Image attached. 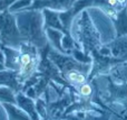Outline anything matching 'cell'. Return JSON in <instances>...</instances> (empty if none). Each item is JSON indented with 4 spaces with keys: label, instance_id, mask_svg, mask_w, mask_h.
I'll list each match as a JSON object with an SVG mask.
<instances>
[{
    "label": "cell",
    "instance_id": "6da1fadb",
    "mask_svg": "<svg viewBox=\"0 0 127 120\" xmlns=\"http://www.w3.org/2000/svg\"><path fill=\"white\" fill-rule=\"evenodd\" d=\"M15 16L22 42L30 43L38 49L49 45L44 28V15L41 10L25 9L16 12Z\"/></svg>",
    "mask_w": 127,
    "mask_h": 120
},
{
    "label": "cell",
    "instance_id": "7a4b0ae2",
    "mask_svg": "<svg viewBox=\"0 0 127 120\" xmlns=\"http://www.w3.org/2000/svg\"><path fill=\"white\" fill-rule=\"evenodd\" d=\"M70 34L79 48L89 55L94 49H98L103 45L100 33L87 9L79 12L74 18L70 26Z\"/></svg>",
    "mask_w": 127,
    "mask_h": 120
},
{
    "label": "cell",
    "instance_id": "3957f363",
    "mask_svg": "<svg viewBox=\"0 0 127 120\" xmlns=\"http://www.w3.org/2000/svg\"><path fill=\"white\" fill-rule=\"evenodd\" d=\"M20 58H19V70H18V80L24 83L28 78L37 72L38 65L40 62L39 49L30 43L21 42L19 46Z\"/></svg>",
    "mask_w": 127,
    "mask_h": 120
},
{
    "label": "cell",
    "instance_id": "277c9868",
    "mask_svg": "<svg viewBox=\"0 0 127 120\" xmlns=\"http://www.w3.org/2000/svg\"><path fill=\"white\" fill-rule=\"evenodd\" d=\"M0 35L1 44L6 46L19 47L22 42L16 21V16L8 9L0 12Z\"/></svg>",
    "mask_w": 127,
    "mask_h": 120
},
{
    "label": "cell",
    "instance_id": "5b68a950",
    "mask_svg": "<svg viewBox=\"0 0 127 120\" xmlns=\"http://www.w3.org/2000/svg\"><path fill=\"white\" fill-rule=\"evenodd\" d=\"M90 56L93 58L92 70L88 75V81H92L93 79L97 78L98 75H105L109 72L114 71L115 67L123 65L125 63L121 60L113 57V56H105L101 55L98 52V49H94L90 53Z\"/></svg>",
    "mask_w": 127,
    "mask_h": 120
},
{
    "label": "cell",
    "instance_id": "8992f818",
    "mask_svg": "<svg viewBox=\"0 0 127 120\" xmlns=\"http://www.w3.org/2000/svg\"><path fill=\"white\" fill-rule=\"evenodd\" d=\"M108 98L104 103L108 105H119L127 107V82L123 84H116L112 81V79L108 78Z\"/></svg>",
    "mask_w": 127,
    "mask_h": 120
},
{
    "label": "cell",
    "instance_id": "52a82bcc",
    "mask_svg": "<svg viewBox=\"0 0 127 120\" xmlns=\"http://www.w3.org/2000/svg\"><path fill=\"white\" fill-rule=\"evenodd\" d=\"M76 0H33L32 4L29 9H51L55 11H67L72 7Z\"/></svg>",
    "mask_w": 127,
    "mask_h": 120
},
{
    "label": "cell",
    "instance_id": "ba28073f",
    "mask_svg": "<svg viewBox=\"0 0 127 120\" xmlns=\"http://www.w3.org/2000/svg\"><path fill=\"white\" fill-rule=\"evenodd\" d=\"M71 103V97H70L69 90L68 92H65L63 97H60L56 101H49L47 102V112H48V119H57L62 118V116L65 112L66 108Z\"/></svg>",
    "mask_w": 127,
    "mask_h": 120
},
{
    "label": "cell",
    "instance_id": "9c48e42d",
    "mask_svg": "<svg viewBox=\"0 0 127 120\" xmlns=\"http://www.w3.org/2000/svg\"><path fill=\"white\" fill-rule=\"evenodd\" d=\"M106 44L109 47L113 57L127 63V36L115 37L114 39L107 42Z\"/></svg>",
    "mask_w": 127,
    "mask_h": 120
},
{
    "label": "cell",
    "instance_id": "30bf717a",
    "mask_svg": "<svg viewBox=\"0 0 127 120\" xmlns=\"http://www.w3.org/2000/svg\"><path fill=\"white\" fill-rule=\"evenodd\" d=\"M0 49L4 54V67L7 70L18 71L19 70L20 49L19 47H10L6 45H0Z\"/></svg>",
    "mask_w": 127,
    "mask_h": 120
},
{
    "label": "cell",
    "instance_id": "8fae6325",
    "mask_svg": "<svg viewBox=\"0 0 127 120\" xmlns=\"http://www.w3.org/2000/svg\"><path fill=\"white\" fill-rule=\"evenodd\" d=\"M115 115V111L109 108L107 109H103L99 112V116L92 114L90 111H77L71 115L66 116L64 119H69V120H109V118Z\"/></svg>",
    "mask_w": 127,
    "mask_h": 120
},
{
    "label": "cell",
    "instance_id": "7c38bea8",
    "mask_svg": "<svg viewBox=\"0 0 127 120\" xmlns=\"http://www.w3.org/2000/svg\"><path fill=\"white\" fill-rule=\"evenodd\" d=\"M16 101H17V106H19L22 110H25L31 120H41L37 110H36L33 99L27 97L24 92H18V93H16Z\"/></svg>",
    "mask_w": 127,
    "mask_h": 120
},
{
    "label": "cell",
    "instance_id": "4fadbf2b",
    "mask_svg": "<svg viewBox=\"0 0 127 120\" xmlns=\"http://www.w3.org/2000/svg\"><path fill=\"white\" fill-rule=\"evenodd\" d=\"M42 15H44V28H54L63 31L64 34L70 33L65 29L63 26V22L59 17V11H55L51 9H42Z\"/></svg>",
    "mask_w": 127,
    "mask_h": 120
},
{
    "label": "cell",
    "instance_id": "5bb4252c",
    "mask_svg": "<svg viewBox=\"0 0 127 120\" xmlns=\"http://www.w3.org/2000/svg\"><path fill=\"white\" fill-rule=\"evenodd\" d=\"M6 85L9 87L16 92H21L22 84L18 80V71H12V70H2L0 71V87Z\"/></svg>",
    "mask_w": 127,
    "mask_h": 120
},
{
    "label": "cell",
    "instance_id": "9a60e30c",
    "mask_svg": "<svg viewBox=\"0 0 127 120\" xmlns=\"http://www.w3.org/2000/svg\"><path fill=\"white\" fill-rule=\"evenodd\" d=\"M115 29V37L127 36V9L123 8L117 12L116 17L112 19Z\"/></svg>",
    "mask_w": 127,
    "mask_h": 120
},
{
    "label": "cell",
    "instance_id": "2e32d148",
    "mask_svg": "<svg viewBox=\"0 0 127 120\" xmlns=\"http://www.w3.org/2000/svg\"><path fill=\"white\" fill-rule=\"evenodd\" d=\"M45 31H46L48 44L50 45L51 48L56 49L59 53L67 54L65 49L63 48V45H62V39L64 36L63 31L58 30V29H54V28H47V29H45Z\"/></svg>",
    "mask_w": 127,
    "mask_h": 120
},
{
    "label": "cell",
    "instance_id": "e0dca14e",
    "mask_svg": "<svg viewBox=\"0 0 127 120\" xmlns=\"http://www.w3.org/2000/svg\"><path fill=\"white\" fill-rule=\"evenodd\" d=\"M1 107L4 109L8 120H31L30 117L22 110L19 106L13 103H1Z\"/></svg>",
    "mask_w": 127,
    "mask_h": 120
},
{
    "label": "cell",
    "instance_id": "ac0fdd59",
    "mask_svg": "<svg viewBox=\"0 0 127 120\" xmlns=\"http://www.w3.org/2000/svg\"><path fill=\"white\" fill-rule=\"evenodd\" d=\"M0 103H13L17 105L16 101V92L11 88L1 85L0 87Z\"/></svg>",
    "mask_w": 127,
    "mask_h": 120
},
{
    "label": "cell",
    "instance_id": "d6986e66",
    "mask_svg": "<svg viewBox=\"0 0 127 120\" xmlns=\"http://www.w3.org/2000/svg\"><path fill=\"white\" fill-rule=\"evenodd\" d=\"M70 55H71L76 61H78V62H80V63H84V64H92L93 63L92 56H90L89 54H86L83 49L78 48V47L72 49Z\"/></svg>",
    "mask_w": 127,
    "mask_h": 120
},
{
    "label": "cell",
    "instance_id": "ffe728a7",
    "mask_svg": "<svg viewBox=\"0 0 127 120\" xmlns=\"http://www.w3.org/2000/svg\"><path fill=\"white\" fill-rule=\"evenodd\" d=\"M62 45H63V48L65 49L66 53H67L68 55H70V53H71V51L74 48L78 47V45H77V43L75 42L74 37L71 36V34H70V33L64 34L63 39H62ZM78 48H79V47H78Z\"/></svg>",
    "mask_w": 127,
    "mask_h": 120
},
{
    "label": "cell",
    "instance_id": "44dd1931",
    "mask_svg": "<svg viewBox=\"0 0 127 120\" xmlns=\"http://www.w3.org/2000/svg\"><path fill=\"white\" fill-rule=\"evenodd\" d=\"M33 0H16L10 7H9L8 10L12 13L19 12L21 10H25V9H29L32 4Z\"/></svg>",
    "mask_w": 127,
    "mask_h": 120
},
{
    "label": "cell",
    "instance_id": "7402d4cb",
    "mask_svg": "<svg viewBox=\"0 0 127 120\" xmlns=\"http://www.w3.org/2000/svg\"><path fill=\"white\" fill-rule=\"evenodd\" d=\"M35 106H36V110H37L40 119L41 120L48 119V112H47V102H46V100L42 99L41 97H39V98H37L35 100Z\"/></svg>",
    "mask_w": 127,
    "mask_h": 120
},
{
    "label": "cell",
    "instance_id": "603a6c76",
    "mask_svg": "<svg viewBox=\"0 0 127 120\" xmlns=\"http://www.w3.org/2000/svg\"><path fill=\"white\" fill-rule=\"evenodd\" d=\"M16 0H0V12L9 9V7L15 2Z\"/></svg>",
    "mask_w": 127,
    "mask_h": 120
},
{
    "label": "cell",
    "instance_id": "cb8c5ba5",
    "mask_svg": "<svg viewBox=\"0 0 127 120\" xmlns=\"http://www.w3.org/2000/svg\"><path fill=\"white\" fill-rule=\"evenodd\" d=\"M117 1H118V6H119V8L121 9H123V8H125L126 7L127 0H117Z\"/></svg>",
    "mask_w": 127,
    "mask_h": 120
},
{
    "label": "cell",
    "instance_id": "d4e9b609",
    "mask_svg": "<svg viewBox=\"0 0 127 120\" xmlns=\"http://www.w3.org/2000/svg\"><path fill=\"white\" fill-rule=\"evenodd\" d=\"M0 63L1 64H3L4 63V54H3V52L0 49Z\"/></svg>",
    "mask_w": 127,
    "mask_h": 120
},
{
    "label": "cell",
    "instance_id": "484cf974",
    "mask_svg": "<svg viewBox=\"0 0 127 120\" xmlns=\"http://www.w3.org/2000/svg\"><path fill=\"white\" fill-rule=\"evenodd\" d=\"M2 70H6V67H4V64L0 63V71H2Z\"/></svg>",
    "mask_w": 127,
    "mask_h": 120
},
{
    "label": "cell",
    "instance_id": "4316f807",
    "mask_svg": "<svg viewBox=\"0 0 127 120\" xmlns=\"http://www.w3.org/2000/svg\"><path fill=\"white\" fill-rule=\"evenodd\" d=\"M51 120H63L62 118H57V119H51Z\"/></svg>",
    "mask_w": 127,
    "mask_h": 120
},
{
    "label": "cell",
    "instance_id": "83f0119b",
    "mask_svg": "<svg viewBox=\"0 0 127 120\" xmlns=\"http://www.w3.org/2000/svg\"><path fill=\"white\" fill-rule=\"evenodd\" d=\"M0 42H1V35H0Z\"/></svg>",
    "mask_w": 127,
    "mask_h": 120
},
{
    "label": "cell",
    "instance_id": "f1b7e54d",
    "mask_svg": "<svg viewBox=\"0 0 127 120\" xmlns=\"http://www.w3.org/2000/svg\"><path fill=\"white\" fill-rule=\"evenodd\" d=\"M63 120H69V119H63Z\"/></svg>",
    "mask_w": 127,
    "mask_h": 120
},
{
    "label": "cell",
    "instance_id": "f546056e",
    "mask_svg": "<svg viewBox=\"0 0 127 120\" xmlns=\"http://www.w3.org/2000/svg\"><path fill=\"white\" fill-rule=\"evenodd\" d=\"M125 8H126V9H127V3H126V7H125Z\"/></svg>",
    "mask_w": 127,
    "mask_h": 120
},
{
    "label": "cell",
    "instance_id": "4dcf8cb0",
    "mask_svg": "<svg viewBox=\"0 0 127 120\" xmlns=\"http://www.w3.org/2000/svg\"><path fill=\"white\" fill-rule=\"evenodd\" d=\"M0 45H1V42H0Z\"/></svg>",
    "mask_w": 127,
    "mask_h": 120
}]
</instances>
